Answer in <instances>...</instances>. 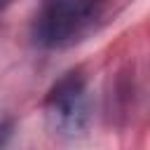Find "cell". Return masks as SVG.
I'll return each mask as SVG.
<instances>
[{"instance_id":"2","label":"cell","mask_w":150,"mask_h":150,"mask_svg":"<svg viewBox=\"0 0 150 150\" xmlns=\"http://www.w3.org/2000/svg\"><path fill=\"white\" fill-rule=\"evenodd\" d=\"M47 122L54 134L63 138L82 136L89 127V96L87 80L80 70L66 73L45 98Z\"/></svg>"},{"instance_id":"1","label":"cell","mask_w":150,"mask_h":150,"mask_svg":"<svg viewBox=\"0 0 150 150\" xmlns=\"http://www.w3.org/2000/svg\"><path fill=\"white\" fill-rule=\"evenodd\" d=\"M108 0H42L33 19V40L61 49L84 40L103 19Z\"/></svg>"},{"instance_id":"3","label":"cell","mask_w":150,"mask_h":150,"mask_svg":"<svg viewBox=\"0 0 150 150\" xmlns=\"http://www.w3.org/2000/svg\"><path fill=\"white\" fill-rule=\"evenodd\" d=\"M2 5H5V0H0V7H2Z\"/></svg>"}]
</instances>
